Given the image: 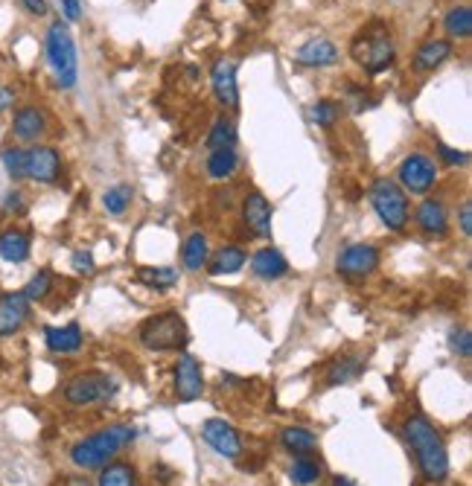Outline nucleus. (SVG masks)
<instances>
[{"instance_id":"f257e3e1","label":"nucleus","mask_w":472,"mask_h":486,"mask_svg":"<svg viewBox=\"0 0 472 486\" xmlns=\"http://www.w3.org/2000/svg\"><path fill=\"white\" fill-rule=\"evenodd\" d=\"M402 434L409 440L423 478L432 483H443L449 478V455L441 431L435 428L432 419L423 414H411L402 423Z\"/></svg>"},{"instance_id":"f03ea898","label":"nucleus","mask_w":472,"mask_h":486,"mask_svg":"<svg viewBox=\"0 0 472 486\" xmlns=\"http://www.w3.org/2000/svg\"><path fill=\"white\" fill-rule=\"evenodd\" d=\"M137 437V428L135 425H126V423H117V425H105L94 434L82 437L79 443L70 449V460L76 469H103L105 463H112L114 455H120L131 440Z\"/></svg>"},{"instance_id":"7ed1b4c3","label":"nucleus","mask_w":472,"mask_h":486,"mask_svg":"<svg viewBox=\"0 0 472 486\" xmlns=\"http://www.w3.org/2000/svg\"><path fill=\"white\" fill-rule=\"evenodd\" d=\"M350 56L370 76H379L388 68H393L397 44H393L391 27L385 21H370V24H365L353 36V41H350Z\"/></svg>"},{"instance_id":"20e7f679","label":"nucleus","mask_w":472,"mask_h":486,"mask_svg":"<svg viewBox=\"0 0 472 486\" xmlns=\"http://www.w3.org/2000/svg\"><path fill=\"white\" fill-rule=\"evenodd\" d=\"M44 53H47L50 73L62 91H70L79 82V53H76V41L70 36L68 21H53L47 27V38H44Z\"/></svg>"},{"instance_id":"39448f33","label":"nucleus","mask_w":472,"mask_h":486,"mask_svg":"<svg viewBox=\"0 0 472 486\" xmlns=\"http://www.w3.org/2000/svg\"><path fill=\"white\" fill-rule=\"evenodd\" d=\"M137 341L152 352H175L190 344V329H186V320L170 309V312L144 320L137 329Z\"/></svg>"},{"instance_id":"423d86ee","label":"nucleus","mask_w":472,"mask_h":486,"mask_svg":"<svg viewBox=\"0 0 472 486\" xmlns=\"http://www.w3.org/2000/svg\"><path fill=\"white\" fill-rule=\"evenodd\" d=\"M370 204L377 210L379 222L385 225L391 234H402L409 227L411 210H409V195L402 193V186L393 178H377L370 184Z\"/></svg>"},{"instance_id":"0eeeda50","label":"nucleus","mask_w":472,"mask_h":486,"mask_svg":"<svg viewBox=\"0 0 472 486\" xmlns=\"http://www.w3.org/2000/svg\"><path fill=\"white\" fill-rule=\"evenodd\" d=\"M62 396H64V402L73 405V408L100 405V402H108L117 396V382L108 373L85 370V373H76L73 379H68Z\"/></svg>"},{"instance_id":"6e6552de","label":"nucleus","mask_w":472,"mask_h":486,"mask_svg":"<svg viewBox=\"0 0 472 486\" xmlns=\"http://www.w3.org/2000/svg\"><path fill=\"white\" fill-rule=\"evenodd\" d=\"M393 181L402 186L405 195H426V193H432L437 184V167L429 154L411 152L409 158H402Z\"/></svg>"},{"instance_id":"1a4fd4ad","label":"nucleus","mask_w":472,"mask_h":486,"mask_svg":"<svg viewBox=\"0 0 472 486\" xmlns=\"http://www.w3.org/2000/svg\"><path fill=\"white\" fill-rule=\"evenodd\" d=\"M379 259H382V253H379L377 245H368V242H353V245L338 251L335 271L347 280H365L379 268Z\"/></svg>"},{"instance_id":"9d476101","label":"nucleus","mask_w":472,"mask_h":486,"mask_svg":"<svg viewBox=\"0 0 472 486\" xmlns=\"http://www.w3.org/2000/svg\"><path fill=\"white\" fill-rule=\"evenodd\" d=\"M62 178V154L56 146L32 143L27 146V181L36 184H56Z\"/></svg>"},{"instance_id":"9b49d317","label":"nucleus","mask_w":472,"mask_h":486,"mask_svg":"<svg viewBox=\"0 0 472 486\" xmlns=\"http://www.w3.org/2000/svg\"><path fill=\"white\" fill-rule=\"evenodd\" d=\"M211 87L216 103L228 111H239V82H236V62L216 59L211 68Z\"/></svg>"},{"instance_id":"f8f14e48","label":"nucleus","mask_w":472,"mask_h":486,"mask_svg":"<svg viewBox=\"0 0 472 486\" xmlns=\"http://www.w3.org/2000/svg\"><path fill=\"white\" fill-rule=\"evenodd\" d=\"M271 218L274 210L269 198L260 190H248L243 198V225L254 239H271Z\"/></svg>"},{"instance_id":"ddd939ff","label":"nucleus","mask_w":472,"mask_h":486,"mask_svg":"<svg viewBox=\"0 0 472 486\" xmlns=\"http://www.w3.org/2000/svg\"><path fill=\"white\" fill-rule=\"evenodd\" d=\"M204 393V375L202 364L190 352H181L178 364H175V396L178 402H195Z\"/></svg>"},{"instance_id":"4468645a","label":"nucleus","mask_w":472,"mask_h":486,"mask_svg":"<svg viewBox=\"0 0 472 486\" xmlns=\"http://www.w3.org/2000/svg\"><path fill=\"white\" fill-rule=\"evenodd\" d=\"M202 437H204V443L216 451V455H222L228 460H236L239 455H243V440H239L236 428L230 423H225V419H219V416L204 419Z\"/></svg>"},{"instance_id":"2eb2a0df","label":"nucleus","mask_w":472,"mask_h":486,"mask_svg":"<svg viewBox=\"0 0 472 486\" xmlns=\"http://www.w3.org/2000/svg\"><path fill=\"white\" fill-rule=\"evenodd\" d=\"M50 128V119L38 105H21L12 117V137L18 143H38Z\"/></svg>"},{"instance_id":"dca6fc26","label":"nucleus","mask_w":472,"mask_h":486,"mask_svg":"<svg viewBox=\"0 0 472 486\" xmlns=\"http://www.w3.org/2000/svg\"><path fill=\"white\" fill-rule=\"evenodd\" d=\"M414 222L420 227L423 236L429 239H443L449 234V213H446V204L441 198H423L417 204V213H414Z\"/></svg>"},{"instance_id":"f3484780","label":"nucleus","mask_w":472,"mask_h":486,"mask_svg":"<svg viewBox=\"0 0 472 486\" xmlns=\"http://www.w3.org/2000/svg\"><path fill=\"white\" fill-rule=\"evenodd\" d=\"M29 301L24 292H9L0 297V338H9L24 329L29 320Z\"/></svg>"},{"instance_id":"a211bd4d","label":"nucleus","mask_w":472,"mask_h":486,"mask_svg":"<svg viewBox=\"0 0 472 486\" xmlns=\"http://www.w3.org/2000/svg\"><path fill=\"white\" fill-rule=\"evenodd\" d=\"M449 59H452V41L429 38V41H423L411 56V70L414 73H435L437 68H443Z\"/></svg>"},{"instance_id":"6ab92c4d","label":"nucleus","mask_w":472,"mask_h":486,"mask_svg":"<svg viewBox=\"0 0 472 486\" xmlns=\"http://www.w3.org/2000/svg\"><path fill=\"white\" fill-rule=\"evenodd\" d=\"M294 62H298L301 68H315V70L333 68V64L338 62V47L329 38L315 36L306 44H301L298 53H294Z\"/></svg>"},{"instance_id":"aec40b11","label":"nucleus","mask_w":472,"mask_h":486,"mask_svg":"<svg viewBox=\"0 0 472 486\" xmlns=\"http://www.w3.org/2000/svg\"><path fill=\"white\" fill-rule=\"evenodd\" d=\"M44 344L56 356H73L85 344L82 326L79 324H64V326H47L44 329Z\"/></svg>"},{"instance_id":"412c9836","label":"nucleus","mask_w":472,"mask_h":486,"mask_svg":"<svg viewBox=\"0 0 472 486\" xmlns=\"http://www.w3.org/2000/svg\"><path fill=\"white\" fill-rule=\"evenodd\" d=\"M251 274L260 280H280L289 274V259L283 257L277 248H260L254 257H251Z\"/></svg>"},{"instance_id":"4be33fe9","label":"nucleus","mask_w":472,"mask_h":486,"mask_svg":"<svg viewBox=\"0 0 472 486\" xmlns=\"http://www.w3.org/2000/svg\"><path fill=\"white\" fill-rule=\"evenodd\" d=\"M29 251H32V236L27 230H21V227L0 230V259L4 262H12V265L27 262Z\"/></svg>"},{"instance_id":"5701e85b","label":"nucleus","mask_w":472,"mask_h":486,"mask_svg":"<svg viewBox=\"0 0 472 486\" xmlns=\"http://www.w3.org/2000/svg\"><path fill=\"white\" fill-rule=\"evenodd\" d=\"M245 262H248V253L239 248V245H225V248H219L213 253V259H207V274L211 277H230V274H239L245 268Z\"/></svg>"},{"instance_id":"b1692460","label":"nucleus","mask_w":472,"mask_h":486,"mask_svg":"<svg viewBox=\"0 0 472 486\" xmlns=\"http://www.w3.org/2000/svg\"><path fill=\"white\" fill-rule=\"evenodd\" d=\"M207 259H211V242H207L202 230H195V234L186 236L181 245V265L186 271H202Z\"/></svg>"},{"instance_id":"393cba45","label":"nucleus","mask_w":472,"mask_h":486,"mask_svg":"<svg viewBox=\"0 0 472 486\" xmlns=\"http://www.w3.org/2000/svg\"><path fill=\"white\" fill-rule=\"evenodd\" d=\"M178 280L181 274L172 265H144V268H137V283L152 292H167L172 285H178Z\"/></svg>"},{"instance_id":"a878e982","label":"nucleus","mask_w":472,"mask_h":486,"mask_svg":"<svg viewBox=\"0 0 472 486\" xmlns=\"http://www.w3.org/2000/svg\"><path fill=\"white\" fill-rule=\"evenodd\" d=\"M204 169L211 181H228L230 175L239 169L236 149H211V154H207V161H204Z\"/></svg>"},{"instance_id":"bb28decb","label":"nucleus","mask_w":472,"mask_h":486,"mask_svg":"<svg viewBox=\"0 0 472 486\" xmlns=\"http://www.w3.org/2000/svg\"><path fill=\"white\" fill-rule=\"evenodd\" d=\"M96 486H137V469L126 460H112L100 469Z\"/></svg>"},{"instance_id":"cd10ccee","label":"nucleus","mask_w":472,"mask_h":486,"mask_svg":"<svg viewBox=\"0 0 472 486\" xmlns=\"http://www.w3.org/2000/svg\"><path fill=\"white\" fill-rule=\"evenodd\" d=\"M280 443L283 449L289 451V455H310V451L318 446V440L310 428H303V425H289V428H283L280 431Z\"/></svg>"},{"instance_id":"c85d7f7f","label":"nucleus","mask_w":472,"mask_h":486,"mask_svg":"<svg viewBox=\"0 0 472 486\" xmlns=\"http://www.w3.org/2000/svg\"><path fill=\"white\" fill-rule=\"evenodd\" d=\"M361 367H365V361L359 356H344V358H335L329 364L327 370V384L329 388H338V384H350L353 379H359Z\"/></svg>"},{"instance_id":"c756f323","label":"nucleus","mask_w":472,"mask_h":486,"mask_svg":"<svg viewBox=\"0 0 472 486\" xmlns=\"http://www.w3.org/2000/svg\"><path fill=\"white\" fill-rule=\"evenodd\" d=\"M239 131L236 123L228 114H219L211 126V135H207V146L211 149H236Z\"/></svg>"},{"instance_id":"7c9ffc66","label":"nucleus","mask_w":472,"mask_h":486,"mask_svg":"<svg viewBox=\"0 0 472 486\" xmlns=\"http://www.w3.org/2000/svg\"><path fill=\"white\" fill-rule=\"evenodd\" d=\"M443 32L449 38L467 41L472 36V9L469 6H452L443 18Z\"/></svg>"},{"instance_id":"2f4dec72","label":"nucleus","mask_w":472,"mask_h":486,"mask_svg":"<svg viewBox=\"0 0 472 486\" xmlns=\"http://www.w3.org/2000/svg\"><path fill=\"white\" fill-rule=\"evenodd\" d=\"M53 285H56V274H53L50 268H38L21 292H24V297L29 303H41V301H47Z\"/></svg>"},{"instance_id":"473e14b6","label":"nucleus","mask_w":472,"mask_h":486,"mask_svg":"<svg viewBox=\"0 0 472 486\" xmlns=\"http://www.w3.org/2000/svg\"><path fill=\"white\" fill-rule=\"evenodd\" d=\"M0 163L12 181H27V149L24 146H4L0 149Z\"/></svg>"},{"instance_id":"72a5a7b5","label":"nucleus","mask_w":472,"mask_h":486,"mask_svg":"<svg viewBox=\"0 0 472 486\" xmlns=\"http://www.w3.org/2000/svg\"><path fill=\"white\" fill-rule=\"evenodd\" d=\"M289 478L298 483V486H312L318 478H321V463L312 460L310 455L294 457L292 469H289Z\"/></svg>"},{"instance_id":"f704fd0d","label":"nucleus","mask_w":472,"mask_h":486,"mask_svg":"<svg viewBox=\"0 0 472 486\" xmlns=\"http://www.w3.org/2000/svg\"><path fill=\"white\" fill-rule=\"evenodd\" d=\"M131 198H135V190L128 184H117L112 190H105L103 195V207L108 210L112 216H123L126 210L131 207Z\"/></svg>"},{"instance_id":"c9c22d12","label":"nucleus","mask_w":472,"mask_h":486,"mask_svg":"<svg viewBox=\"0 0 472 486\" xmlns=\"http://www.w3.org/2000/svg\"><path fill=\"white\" fill-rule=\"evenodd\" d=\"M338 114H342V108H338V103H333V99H318V103L312 105V111H310L312 123L321 126V128H333Z\"/></svg>"},{"instance_id":"e433bc0d","label":"nucleus","mask_w":472,"mask_h":486,"mask_svg":"<svg viewBox=\"0 0 472 486\" xmlns=\"http://www.w3.org/2000/svg\"><path fill=\"white\" fill-rule=\"evenodd\" d=\"M435 146H437V158H441L443 163H449L452 169L455 167H467V163H469V152H464V149H452L441 140H437Z\"/></svg>"},{"instance_id":"4c0bfd02","label":"nucleus","mask_w":472,"mask_h":486,"mask_svg":"<svg viewBox=\"0 0 472 486\" xmlns=\"http://www.w3.org/2000/svg\"><path fill=\"white\" fill-rule=\"evenodd\" d=\"M449 347H452V352H458L460 358H469L472 356L469 329H452V333H449Z\"/></svg>"},{"instance_id":"58836bf2","label":"nucleus","mask_w":472,"mask_h":486,"mask_svg":"<svg viewBox=\"0 0 472 486\" xmlns=\"http://www.w3.org/2000/svg\"><path fill=\"white\" fill-rule=\"evenodd\" d=\"M4 213L6 216H24L27 213V195L21 190H9L4 195Z\"/></svg>"},{"instance_id":"ea45409f","label":"nucleus","mask_w":472,"mask_h":486,"mask_svg":"<svg viewBox=\"0 0 472 486\" xmlns=\"http://www.w3.org/2000/svg\"><path fill=\"white\" fill-rule=\"evenodd\" d=\"M70 265L79 274H85V277H91V274L96 271V262H94V253L91 251H76L73 253V259H70Z\"/></svg>"},{"instance_id":"a19ab883","label":"nucleus","mask_w":472,"mask_h":486,"mask_svg":"<svg viewBox=\"0 0 472 486\" xmlns=\"http://www.w3.org/2000/svg\"><path fill=\"white\" fill-rule=\"evenodd\" d=\"M458 225H460V234L469 239L472 236V202H469V198L458 210Z\"/></svg>"},{"instance_id":"79ce46f5","label":"nucleus","mask_w":472,"mask_h":486,"mask_svg":"<svg viewBox=\"0 0 472 486\" xmlns=\"http://www.w3.org/2000/svg\"><path fill=\"white\" fill-rule=\"evenodd\" d=\"M21 4V9H24L27 15H32V18H44L50 12V6H47V0H18Z\"/></svg>"},{"instance_id":"37998d69","label":"nucleus","mask_w":472,"mask_h":486,"mask_svg":"<svg viewBox=\"0 0 472 486\" xmlns=\"http://www.w3.org/2000/svg\"><path fill=\"white\" fill-rule=\"evenodd\" d=\"M62 12H64V21H79L82 18V0H62Z\"/></svg>"},{"instance_id":"c03bdc74","label":"nucleus","mask_w":472,"mask_h":486,"mask_svg":"<svg viewBox=\"0 0 472 486\" xmlns=\"http://www.w3.org/2000/svg\"><path fill=\"white\" fill-rule=\"evenodd\" d=\"M15 99H18L15 87H9V85H0V111H9V108L15 105Z\"/></svg>"},{"instance_id":"a18cd8bd","label":"nucleus","mask_w":472,"mask_h":486,"mask_svg":"<svg viewBox=\"0 0 472 486\" xmlns=\"http://www.w3.org/2000/svg\"><path fill=\"white\" fill-rule=\"evenodd\" d=\"M335 486H356L350 478H335Z\"/></svg>"}]
</instances>
